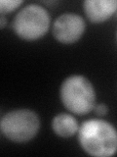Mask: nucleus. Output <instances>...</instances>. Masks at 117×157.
I'll use <instances>...</instances> for the list:
<instances>
[{"label":"nucleus","instance_id":"f257e3e1","mask_svg":"<svg viewBox=\"0 0 117 157\" xmlns=\"http://www.w3.org/2000/svg\"><path fill=\"white\" fill-rule=\"evenodd\" d=\"M78 140L82 149L91 156L109 157L117 152V130L102 119L83 122L78 131Z\"/></svg>","mask_w":117,"mask_h":157},{"label":"nucleus","instance_id":"f03ea898","mask_svg":"<svg viewBox=\"0 0 117 157\" xmlns=\"http://www.w3.org/2000/svg\"><path fill=\"white\" fill-rule=\"evenodd\" d=\"M61 101L68 111L76 115H86L96 105V90L84 76L73 75L62 82L60 88Z\"/></svg>","mask_w":117,"mask_h":157},{"label":"nucleus","instance_id":"7ed1b4c3","mask_svg":"<svg viewBox=\"0 0 117 157\" xmlns=\"http://www.w3.org/2000/svg\"><path fill=\"white\" fill-rule=\"evenodd\" d=\"M40 129V119L30 109L12 110L2 116L0 130L7 140L16 144L31 140Z\"/></svg>","mask_w":117,"mask_h":157},{"label":"nucleus","instance_id":"20e7f679","mask_svg":"<svg viewBox=\"0 0 117 157\" xmlns=\"http://www.w3.org/2000/svg\"><path fill=\"white\" fill-rule=\"evenodd\" d=\"M50 23V14L45 8L38 4H29L17 13L12 27L20 38L34 41L47 33Z\"/></svg>","mask_w":117,"mask_h":157},{"label":"nucleus","instance_id":"39448f33","mask_svg":"<svg viewBox=\"0 0 117 157\" xmlns=\"http://www.w3.org/2000/svg\"><path fill=\"white\" fill-rule=\"evenodd\" d=\"M86 24L80 15L65 13L60 15L53 24V36L58 42L71 44L79 40L85 32Z\"/></svg>","mask_w":117,"mask_h":157},{"label":"nucleus","instance_id":"423d86ee","mask_svg":"<svg viewBox=\"0 0 117 157\" xmlns=\"http://www.w3.org/2000/svg\"><path fill=\"white\" fill-rule=\"evenodd\" d=\"M86 17L94 24L104 23L117 11L116 0H87L83 2Z\"/></svg>","mask_w":117,"mask_h":157},{"label":"nucleus","instance_id":"0eeeda50","mask_svg":"<svg viewBox=\"0 0 117 157\" xmlns=\"http://www.w3.org/2000/svg\"><path fill=\"white\" fill-rule=\"evenodd\" d=\"M52 130L58 136L70 137L77 134L79 125L74 117L67 113H60L52 120Z\"/></svg>","mask_w":117,"mask_h":157},{"label":"nucleus","instance_id":"6e6552de","mask_svg":"<svg viewBox=\"0 0 117 157\" xmlns=\"http://www.w3.org/2000/svg\"><path fill=\"white\" fill-rule=\"evenodd\" d=\"M23 3L21 0H1L0 1V13L2 15L11 13Z\"/></svg>","mask_w":117,"mask_h":157},{"label":"nucleus","instance_id":"1a4fd4ad","mask_svg":"<svg viewBox=\"0 0 117 157\" xmlns=\"http://www.w3.org/2000/svg\"><path fill=\"white\" fill-rule=\"evenodd\" d=\"M96 115L99 116V117H104L105 116L107 113H108V107H107L106 104L105 103H99V104H96L94 109Z\"/></svg>","mask_w":117,"mask_h":157},{"label":"nucleus","instance_id":"9d476101","mask_svg":"<svg viewBox=\"0 0 117 157\" xmlns=\"http://www.w3.org/2000/svg\"><path fill=\"white\" fill-rule=\"evenodd\" d=\"M5 26H6V19H5V17L2 15L1 18H0V28L4 29Z\"/></svg>","mask_w":117,"mask_h":157},{"label":"nucleus","instance_id":"9b49d317","mask_svg":"<svg viewBox=\"0 0 117 157\" xmlns=\"http://www.w3.org/2000/svg\"><path fill=\"white\" fill-rule=\"evenodd\" d=\"M116 38H117V34H116Z\"/></svg>","mask_w":117,"mask_h":157}]
</instances>
